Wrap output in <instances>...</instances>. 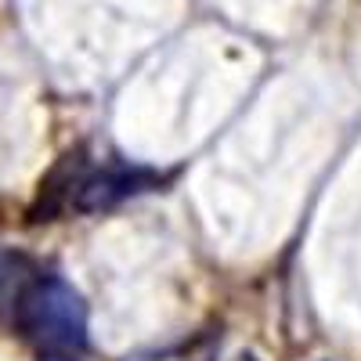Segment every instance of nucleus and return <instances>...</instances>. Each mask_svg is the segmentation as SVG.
Segmentation results:
<instances>
[{
  "instance_id": "nucleus-1",
  "label": "nucleus",
  "mask_w": 361,
  "mask_h": 361,
  "mask_svg": "<svg viewBox=\"0 0 361 361\" xmlns=\"http://www.w3.org/2000/svg\"><path fill=\"white\" fill-rule=\"evenodd\" d=\"M0 322H8L40 361H76L87 350L83 296L22 253H0Z\"/></svg>"
},
{
  "instance_id": "nucleus-2",
  "label": "nucleus",
  "mask_w": 361,
  "mask_h": 361,
  "mask_svg": "<svg viewBox=\"0 0 361 361\" xmlns=\"http://www.w3.org/2000/svg\"><path fill=\"white\" fill-rule=\"evenodd\" d=\"M156 173L137 170V166H98V170H80L69 177L66 188V202L80 214H94V209H109L116 202H123L127 195L145 192L148 185H156Z\"/></svg>"
},
{
  "instance_id": "nucleus-3",
  "label": "nucleus",
  "mask_w": 361,
  "mask_h": 361,
  "mask_svg": "<svg viewBox=\"0 0 361 361\" xmlns=\"http://www.w3.org/2000/svg\"><path fill=\"white\" fill-rule=\"evenodd\" d=\"M243 361H257V357H250V354H246V357H243Z\"/></svg>"
}]
</instances>
